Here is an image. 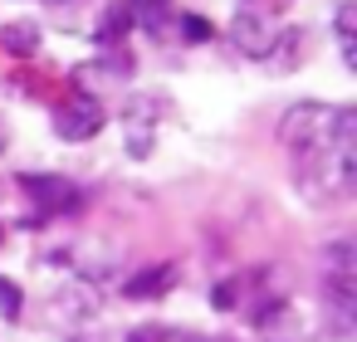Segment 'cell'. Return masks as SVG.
I'll return each instance as SVG.
<instances>
[{
    "label": "cell",
    "mask_w": 357,
    "mask_h": 342,
    "mask_svg": "<svg viewBox=\"0 0 357 342\" xmlns=\"http://www.w3.org/2000/svg\"><path fill=\"white\" fill-rule=\"evenodd\" d=\"M69 342H93V337H84V332H74V337H69Z\"/></svg>",
    "instance_id": "17"
},
{
    "label": "cell",
    "mask_w": 357,
    "mask_h": 342,
    "mask_svg": "<svg viewBox=\"0 0 357 342\" xmlns=\"http://www.w3.org/2000/svg\"><path fill=\"white\" fill-rule=\"evenodd\" d=\"M172 264H152V269H142L137 279H128L123 283V293H132V298H152V293H167L172 288Z\"/></svg>",
    "instance_id": "9"
},
{
    "label": "cell",
    "mask_w": 357,
    "mask_h": 342,
    "mask_svg": "<svg viewBox=\"0 0 357 342\" xmlns=\"http://www.w3.org/2000/svg\"><path fill=\"white\" fill-rule=\"evenodd\" d=\"M98 288L93 283H84V279H74L69 288H59L54 293V322H89V318H98Z\"/></svg>",
    "instance_id": "5"
},
{
    "label": "cell",
    "mask_w": 357,
    "mask_h": 342,
    "mask_svg": "<svg viewBox=\"0 0 357 342\" xmlns=\"http://www.w3.org/2000/svg\"><path fill=\"white\" fill-rule=\"evenodd\" d=\"M103 123H108V113H103V103L93 93H74V98H64L54 108V132L64 142H89V137L103 132Z\"/></svg>",
    "instance_id": "3"
},
{
    "label": "cell",
    "mask_w": 357,
    "mask_h": 342,
    "mask_svg": "<svg viewBox=\"0 0 357 342\" xmlns=\"http://www.w3.org/2000/svg\"><path fill=\"white\" fill-rule=\"evenodd\" d=\"M303 49H308V30L289 25V30H279V35H274V49L264 54V64H269L274 74H294V69L303 64Z\"/></svg>",
    "instance_id": "6"
},
{
    "label": "cell",
    "mask_w": 357,
    "mask_h": 342,
    "mask_svg": "<svg viewBox=\"0 0 357 342\" xmlns=\"http://www.w3.org/2000/svg\"><path fill=\"white\" fill-rule=\"evenodd\" d=\"M123 6H128L132 25H142V30H162L167 10H172V0H123Z\"/></svg>",
    "instance_id": "10"
},
{
    "label": "cell",
    "mask_w": 357,
    "mask_h": 342,
    "mask_svg": "<svg viewBox=\"0 0 357 342\" xmlns=\"http://www.w3.org/2000/svg\"><path fill=\"white\" fill-rule=\"evenodd\" d=\"M157 98H128V108H123V123H157Z\"/></svg>",
    "instance_id": "14"
},
{
    "label": "cell",
    "mask_w": 357,
    "mask_h": 342,
    "mask_svg": "<svg viewBox=\"0 0 357 342\" xmlns=\"http://www.w3.org/2000/svg\"><path fill=\"white\" fill-rule=\"evenodd\" d=\"M352 108H328V103H294L284 118H279V147L284 152H294V157H303V152H313V147H328L333 137H337V127H342V118H347Z\"/></svg>",
    "instance_id": "1"
},
{
    "label": "cell",
    "mask_w": 357,
    "mask_h": 342,
    "mask_svg": "<svg viewBox=\"0 0 357 342\" xmlns=\"http://www.w3.org/2000/svg\"><path fill=\"white\" fill-rule=\"evenodd\" d=\"M128 342H162V327H137Z\"/></svg>",
    "instance_id": "15"
},
{
    "label": "cell",
    "mask_w": 357,
    "mask_h": 342,
    "mask_svg": "<svg viewBox=\"0 0 357 342\" xmlns=\"http://www.w3.org/2000/svg\"><path fill=\"white\" fill-rule=\"evenodd\" d=\"M20 186L30 191V201L45 210V215H64V210H79V186L64 181V176H20Z\"/></svg>",
    "instance_id": "4"
},
{
    "label": "cell",
    "mask_w": 357,
    "mask_h": 342,
    "mask_svg": "<svg viewBox=\"0 0 357 342\" xmlns=\"http://www.w3.org/2000/svg\"><path fill=\"white\" fill-rule=\"evenodd\" d=\"M211 35H215V25H211L206 15H181V40H186V45H206Z\"/></svg>",
    "instance_id": "13"
},
{
    "label": "cell",
    "mask_w": 357,
    "mask_h": 342,
    "mask_svg": "<svg viewBox=\"0 0 357 342\" xmlns=\"http://www.w3.org/2000/svg\"><path fill=\"white\" fill-rule=\"evenodd\" d=\"M274 35H279V25H274V15L259 10V6H240L235 20H230V45H235L245 59H259V64H264V54L274 49Z\"/></svg>",
    "instance_id": "2"
},
{
    "label": "cell",
    "mask_w": 357,
    "mask_h": 342,
    "mask_svg": "<svg viewBox=\"0 0 357 342\" xmlns=\"http://www.w3.org/2000/svg\"><path fill=\"white\" fill-rule=\"evenodd\" d=\"M0 49L30 59V54L40 49V25H30V20H10V25H0Z\"/></svg>",
    "instance_id": "8"
},
{
    "label": "cell",
    "mask_w": 357,
    "mask_h": 342,
    "mask_svg": "<svg viewBox=\"0 0 357 342\" xmlns=\"http://www.w3.org/2000/svg\"><path fill=\"white\" fill-rule=\"evenodd\" d=\"M128 30H132V15H128V6H113V10L98 20V45H118Z\"/></svg>",
    "instance_id": "11"
},
{
    "label": "cell",
    "mask_w": 357,
    "mask_h": 342,
    "mask_svg": "<svg viewBox=\"0 0 357 342\" xmlns=\"http://www.w3.org/2000/svg\"><path fill=\"white\" fill-rule=\"evenodd\" d=\"M6 147H10V132H6V118H0V157H6Z\"/></svg>",
    "instance_id": "16"
},
{
    "label": "cell",
    "mask_w": 357,
    "mask_h": 342,
    "mask_svg": "<svg viewBox=\"0 0 357 342\" xmlns=\"http://www.w3.org/2000/svg\"><path fill=\"white\" fill-rule=\"evenodd\" d=\"M352 35H357V6H352V0H342L337 15H333V40H337V54H342L347 69H357V45H352Z\"/></svg>",
    "instance_id": "7"
},
{
    "label": "cell",
    "mask_w": 357,
    "mask_h": 342,
    "mask_svg": "<svg viewBox=\"0 0 357 342\" xmlns=\"http://www.w3.org/2000/svg\"><path fill=\"white\" fill-rule=\"evenodd\" d=\"M20 308H25V293H20V283L0 274V313H6V318H20Z\"/></svg>",
    "instance_id": "12"
}]
</instances>
